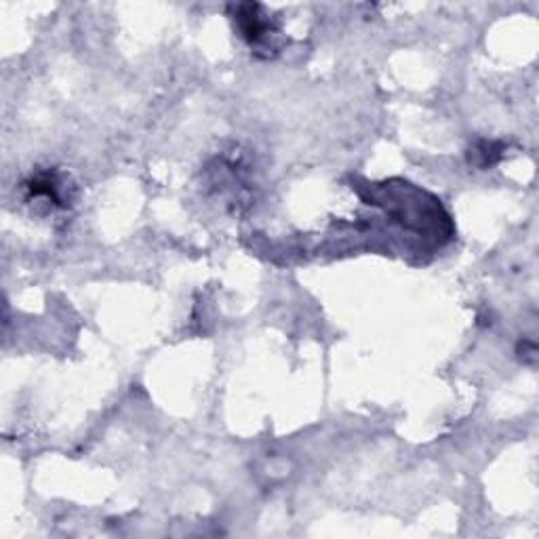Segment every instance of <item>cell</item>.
Instances as JSON below:
<instances>
[{
    "mask_svg": "<svg viewBox=\"0 0 539 539\" xmlns=\"http://www.w3.org/2000/svg\"><path fill=\"white\" fill-rule=\"evenodd\" d=\"M27 190L36 198H46L53 205H63V186L53 173H42L27 184Z\"/></svg>",
    "mask_w": 539,
    "mask_h": 539,
    "instance_id": "obj_1",
    "label": "cell"
},
{
    "mask_svg": "<svg viewBox=\"0 0 539 539\" xmlns=\"http://www.w3.org/2000/svg\"><path fill=\"white\" fill-rule=\"evenodd\" d=\"M500 146H495V144H489V141H481L478 144V148H474V156H483V160L478 163L481 167H489V165H493L497 158H500Z\"/></svg>",
    "mask_w": 539,
    "mask_h": 539,
    "instance_id": "obj_2",
    "label": "cell"
}]
</instances>
